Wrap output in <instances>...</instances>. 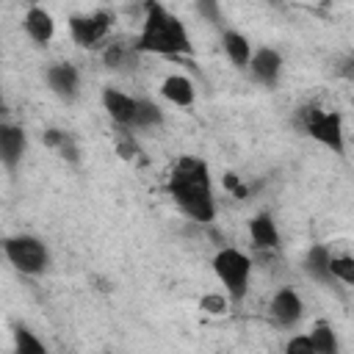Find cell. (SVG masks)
Masks as SVG:
<instances>
[{"label": "cell", "instance_id": "cell-1", "mask_svg": "<svg viewBox=\"0 0 354 354\" xmlns=\"http://www.w3.org/2000/svg\"><path fill=\"white\" fill-rule=\"evenodd\" d=\"M169 196L177 202V207L194 218V221H213L216 218V202H213V183L210 169L199 158H180L169 174Z\"/></svg>", "mask_w": 354, "mask_h": 354}, {"label": "cell", "instance_id": "cell-2", "mask_svg": "<svg viewBox=\"0 0 354 354\" xmlns=\"http://www.w3.org/2000/svg\"><path fill=\"white\" fill-rule=\"evenodd\" d=\"M136 50L141 53H155V55H183L191 53V36L185 25L166 11L160 3H147L144 25L136 39Z\"/></svg>", "mask_w": 354, "mask_h": 354}, {"label": "cell", "instance_id": "cell-3", "mask_svg": "<svg viewBox=\"0 0 354 354\" xmlns=\"http://www.w3.org/2000/svg\"><path fill=\"white\" fill-rule=\"evenodd\" d=\"M213 274L221 279V285L232 301H243V296L249 290L252 260L241 249H232V246L218 249L213 257Z\"/></svg>", "mask_w": 354, "mask_h": 354}, {"label": "cell", "instance_id": "cell-4", "mask_svg": "<svg viewBox=\"0 0 354 354\" xmlns=\"http://www.w3.org/2000/svg\"><path fill=\"white\" fill-rule=\"evenodd\" d=\"M299 122H301V130L315 138L318 144H324L326 149H332L335 155H343L346 152V141H343V116L335 113V111H321L315 105L310 108H301L299 111Z\"/></svg>", "mask_w": 354, "mask_h": 354}, {"label": "cell", "instance_id": "cell-5", "mask_svg": "<svg viewBox=\"0 0 354 354\" xmlns=\"http://www.w3.org/2000/svg\"><path fill=\"white\" fill-rule=\"evenodd\" d=\"M3 246V254L8 257V263L19 271V274H28V277H39L47 271L50 266V252L47 246L33 238V235H11L6 241H0Z\"/></svg>", "mask_w": 354, "mask_h": 354}, {"label": "cell", "instance_id": "cell-6", "mask_svg": "<svg viewBox=\"0 0 354 354\" xmlns=\"http://www.w3.org/2000/svg\"><path fill=\"white\" fill-rule=\"evenodd\" d=\"M113 25V14L111 11H94V14H75L69 19V33L75 39V44L80 47H94L97 41H102L108 36Z\"/></svg>", "mask_w": 354, "mask_h": 354}, {"label": "cell", "instance_id": "cell-7", "mask_svg": "<svg viewBox=\"0 0 354 354\" xmlns=\"http://www.w3.org/2000/svg\"><path fill=\"white\" fill-rule=\"evenodd\" d=\"M268 313H271V318H274L279 326L290 329V326H296V324L301 321L304 304H301V299H299V293H296L293 288H282V290L274 293V299H271V304H268Z\"/></svg>", "mask_w": 354, "mask_h": 354}, {"label": "cell", "instance_id": "cell-8", "mask_svg": "<svg viewBox=\"0 0 354 354\" xmlns=\"http://www.w3.org/2000/svg\"><path fill=\"white\" fill-rule=\"evenodd\" d=\"M44 77H47L50 91L64 102H72L80 91V75L72 64H53V66H47Z\"/></svg>", "mask_w": 354, "mask_h": 354}, {"label": "cell", "instance_id": "cell-9", "mask_svg": "<svg viewBox=\"0 0 354 354\" xmlns=\"http://www.w3.org/2000/svg\"><path fill=\"white\" fill-rule=\"evenodd\" d=\"M249 72H252V77L257 83L271 88V86H277V80L282 75V55L277 50H271V47H260L249 58Z\"/></svg>", "mask_w": 354, "mask_h": 354}, {"label": "cell", "instance_id": "cell-10", "mask_svg": "<svg viewBox=\"0 0 354 354\" xmlns=\"http://www.w3.org/2000/svg\"><path fill=\"white\" fill-rule=\"evenodd\" d=\"M25 130L17 127V124H8V122H0V163L6 169H17L22 155H25Z\"/></svg>", "mask_w": 354, "mask_h": 354}, {"label": "cell", "instance_id": "cell-11", "mask_svg": "<svg viewBox=\"0 0 354 354\" xmlns=\"http://www.w3.org/2000/svg\"><path fill=\"white\" fill-rule=\"evenodd\" d=\"M136 97L119 91V88H105L102 91V105L108 111V116L122 124V127H133V119H136Z\"/></svg>", "mask_w": 354, "mask_h": 354}, {"label": "cell", "instance_id": "cell-12", "mask_svg": "<svg viewBox=\"0 0 354 354\" xmlns=\"http://www.w3.org/2000/svg\"><path fill=\"white\" fill-rule=\"evenodd\" d=\"M22 28H25V33H28L36 44H47V41L55 36V19H53V14H50L47 8H41V6H30V8L25 11Z\"/></svg>", "mask_w": 354, "mask_h": 354}, {"label": "cell", "instance_id": "cell-13", "mask_svg": "<svg viewBox=\"0 0 354 354\" xmlns=\"http://www.w3.org/2000/svg\"><path fill=\"white\" fill-rule=\"evenodd\" d=\"M249 238L257 249H279V230L268 213H257L249 221Z\"/></svg>", "mask_w": 354, "mask_h": 354}, {"label": "cell", "instance_id": "cell-14", "mask_svg": "<svg viewBox=\"0 0 354 354\" xmlns=\"http://www.w3.org/2000/svg\"><path fill=\"white\" fill-rule=\"evenodd\" d=\"M160 94L171 102V105H180V108H188L194 105V97H196V88L194 83L185 77V75H169L160 86Z\"/></svg>", "mask_w": 354, "mask_h": 354}, {"label": "cell", "instance_id": "cell-15", "mask_svg": "<svg viewBox=\"0 0 354 354\" xmlns=\"http://www.w3.org/2000/svg\"><path fill=\"white\" fill-rule=\"evenodd\" d=\"M329 260H332L329 246L315 243V246H310V252L304 254V271H307V274H310L315 282L329 285V282H332V274H329Z\"/></svg>", "mask_w": 354, "mask_h": 354}, {"label": "cell", "instance_id": "cell-16", "mask_svg": "<svg viewBox=\"0 0 354 354\" xmlns=\"http://www.w3.org/2000/svg\"><path fill=\"white\" fill-rule=\"evenodd\" d=\"M221 47H224L227 58L232 61V66H238V69L249 66L252 44H249V39H246L243 33H238V30H224V33H221Z\"/></svg>", "mask_w": 354, "mask_h": 354}, {"label": "cell", "instance_id": "cell-17", "mask_svg": "<svg viewBox=\"0 0 354 354\" xmlns=\"http://www.w3.org/2000/svg\"><path fill=\"white\" fill-rule=\"evenodd\" d=\"M41 141H44V147H50V149H55L64 160H69V163H77L80 160V149H77V141H75V136L72 133H66V130H44L41 133Z\"/></svg>", "mask_w": 354, "mask_h": 354}, {"label": "cell", "instance_id": "cell-18", "mask_svg": "<svg viewBox=\"0 0 354 354\" xmlns=\"http://www.w3.org/2000/svg\"><path fill=\"white\" fill-rule=\"evenodd\" d=\"M310 343H313V351L315 354H340V343H337V335L332 329V324L326 321H318L313 329H310Z\"/></svg>", "mask_w": 354, "mask_h": 354}, {"label": "cell", "instance_id": "cell-19", "mask_svg": "<svg viewBox=\"0 0 354 354\" xmlns=\"http://www.w3.org/2000/svg\"><path fill=\"white\" fill-rule=\"evenodd\" d=\"M14 354H47V348L28 326H14Z\"/></svg>", "mask_w": 354, "mask_h": 354}, {"label": "cell", "instance_id": "cell-20", "mask_svg": "<svg viewBox=\"0 0 354 354\" xmlns=\"http://www.w3.org/2000/svg\"><path fill=\"white\" fill-rule=\"evenodd\" d=\"M163 122V113L160 108L152 102V100H138L136 102V119H133V127L144 130V127H155Z\"/></svg>", "mask_w": 354, "mask_h": 354}, {"label": "cell", "instance_id": "cell-21", "mask_svg": "<svg viewBox=\"0 0 354 354\" xmlns=\"http://www.w3.org/2000/svg\"><path fill=\"white\" fill-rule=\"evenodd\" d=\"M329 274H332V279H340L343 285H354V257H348V254H332Z\"/></svg>", "mask_w": 354, "mask_h": 354}, {"label": "cell", "instance_id": "cell-22", "mask_svg": "<svg viewBox=\"0 0 354 354\" xmlns=\"http://www.w3.org/2000/svg\"><path fill=\"white\" fill-rule=\"evenodd\" d=\"M196 14L207 17V22H213V25H221V22H224L221 8H218V3H213V0H199V3H196Z\"/></svg>", "mask_w": 354, "mask_h": 354}, {"label": "cell", "instance_id": "cell-23", "mask_svg": "<svg viewBox=\"0 0 354 354\" xmlns=\"http://www.w3.org/2000/svg\"><path fill=\"white\" fill-rule=\"evenodd\" d=\"M285 354H315V351H313V343L307 335H293L285 343Z\"/></svg>", "mask_w": 354, "mask_h": 354}, {"label": "cell", "instance_id": "cell-24", "mask_svg": "<svg viewBox=\"0 0 354 354\" xmlns=\"http://www.w3.org/2000/svg\"><path fill=\"white\" fill-rule=\"evenodd\" d=\"M202 307H205L207 313H227L224 296H205V299H202Z\"/></svg>", "mask_w": 354, "mask_h": 354}, {"label": "cell", "instance_id": "cell-25", "mask_svg": "<svg viewBox=\"0 0 354 354\" xmlns=\"http://www.w3.org/2000/svg\"><path fill=\"white\" fill-rule=\"evenodd\" d=\"M0 113H3V105H0Z\"/></svg>", "mask_w": 354, "mask_h": 354}]
</instances>
